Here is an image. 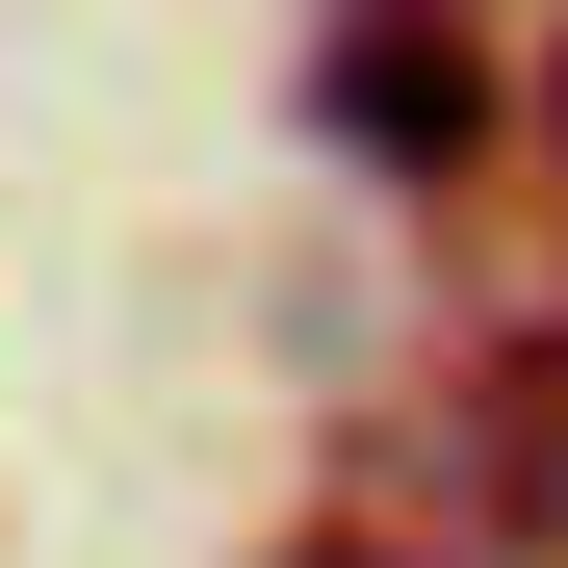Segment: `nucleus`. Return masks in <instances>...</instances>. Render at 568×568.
<instances>
[{
	"label": "nucleus",
	"instance_id": "2",
	"mask_svg": "<svg viewBox=\"0 0 568 568\" xmlns=\"http://www.w3.org/2000/svg\"><path fill=\"white\" fill-rule=\"evenodd\" d=\"M439 465L491 491V542H568V336H491L439 388Z\"/></svg>",
	"mask_w": 568,
	"mask_h": 568
},
{
	"label": "nucleus",
	"instance_id": "1",
	"mask_svg": "<svg viewBox=\"0 0 568 568\" xmlns=\"http://www.w3.org/2000/svg\"><path fill=\"white\" fill-rule=\"evenodd\" d=\"M336 130L439 181V155H491V27H439V0H336Z\"/></svg>",
	"mask_w": 568,
	"mask_h": 568
},
{
	"label": "nucleus",
	"instance_id": "3",
	"mask_svg": "<svg viewBox=\"0 0 568 568\" xmlns=\"http://www.w3.org/2000/svg\"><path fill=\"white\" fill-rule=\"evenodd\" d=\"M542 181H568V52H542Z\"/></svg>",
	"mask_w": 568,
	"mask_h": 568
}]
</instances>
